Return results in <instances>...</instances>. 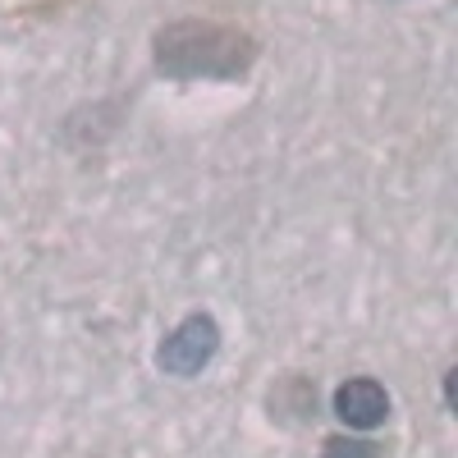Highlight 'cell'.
Here are the masks:
<instances>
[{"label": "cell", "mask_w": 458, "mask_h": 458, "mask_svg": "<svg viewBox=\"0 0 458 458\" xmlns=\"http://www.w3.org/2000/svg\"><path fill=\"white\" fill-rule=\"evenodd\" d=\"M257 55V42L220 23H170L157 32V64L174 79H234Z\"/></svg>", "instance_id": "obj_1"}, {"label": "cell", "mask_w": 458, "mask_h": 458, "mask_svg": "<svg viewBox=\"0 0 458 458\" xmlns=\"http://www.w3.org/2000/svg\"><path fill=\"white\" fill-rule=\"evenodd\" d=\"M216 353H220V326H216V317L193 312V317H183V321L161 339L157 362H161V371H165V376L188 380V376H198Z\"/></svg>", "instance_id": "obj_2"}, {"label": "cell", "mask_w": 458, "mask_h": 458, "mask_svg": "<svg viewBox=\"0 0 458 458\" xmlns=\"http://www.w3.org/2000/svg\"><path fill=\"white\" fill-rule=\"evenodd\" d=\"M335 417L344 427H353V431H376L380 422L390 417V394L380 380L371 376H353V380H344V386L335 390Z\"/></svg>", "instance_id": "obj_3"}, {"label": "cell", "mask_w": 458, "mask_h": 458, "mask_svg": "<svg viewBox=\"0 0 458 458\" xmlns=\"http://www.w3.org/2000/svg\"><path fill=\"white\" fill-rule=\"evenodd\" d=\"M321 458H380V449L371 440H344V436H335V440H326Z\"/></svg>", "instance_id": "obj_4"}]
</instances>
